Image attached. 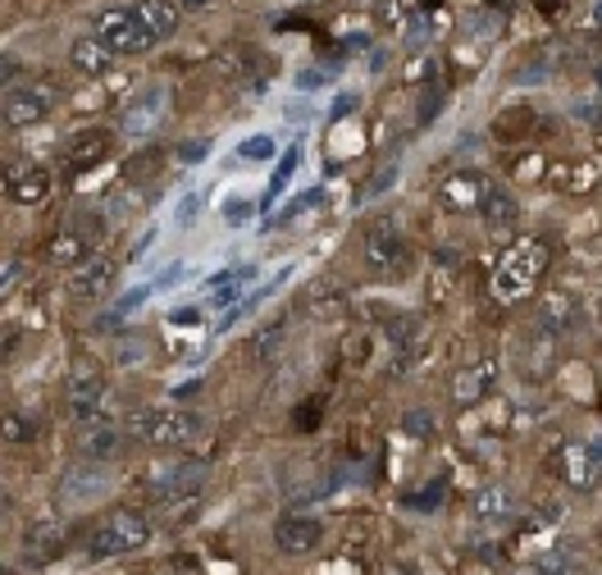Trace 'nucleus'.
I'll use <instances>...</instances> for the list:
<instances>
[{
    "mask_svg": "<svg viewBox=\"0 0 602 575\" xmlns=\"http://www.w3.org/2000/svg\"><path fill=\"white\" fill-rule=\"evenodd\" d=\"M115 357H120V366H137V361L146 357V342H142V338H128V342H120Z\"/></svg>",
    "mask_w": 602,
    "mask_h": 575,
    "instance_id": "34",
    "label": "nucleus"
},
{
    "mask_svg": "<svg viewBox=\"0 0 602 575\" xmlns=\"http://www.w3.org/2000/svg\"><path fill=\"white\" fill-rule=\"evenodd\" d=\"M206 151H210L206 142H193V146H183V151H178V161H201Z\"/></svg>",
    "mask_w": 602,
    "mask_h": 575,
    "instance_id": "38",
    "label": "nucleus"
},
{
    "mask_svg": "<svg viewBox=\"0 0 602 575\" xmlns=\"http://www.w3.org/2000/svg\"><path fill=\"white\" fill-rule=\"evenodd\" d=\"M589 28L602 37V0H593V6H589Z\"/></svg>",
    "mask_w": 602,
    "mask_h": 575,
    "instance_id": "40",
    "label": "nucleus"
},
{
    "mask_svg": "<svg viewBox=\"0 0 602 575\" xmlns=\"http://www.w3.org/2000/svg\"><path fill=\"white\" fill-rule=\"evenodd\" d=\"M557 466H561V480L580 493H593L602 484V448L593 439H567L557 452Z\"/></svg>",
    "mask_w": 602,
    "mask_h": 575,
    "instance_id": "8",
    "label": "nucleus"
},
{
    "mask_svg": "<svg viewBox=\"0 0 602 575\" xmlns=\"http://www.w3.org/2000/svg\"><path fill=\"white\" fill-rule=\"evenodd\" d=\"M110 279H115V260L110 256H92L79 265V275H73V297H96L110 288Z\"/></svg>",
    "mask_w": 602,
    "mask_h": 575,
    "instance_id": "21",
    "label": "nucleus"
},
{
    "mask_svg": "<svg viewBox=\"0 0 602 575\" xmlns=\"http://www.w3.org/2000/svg\"><path fill=\"white\" fill-rule=\"evenodd\" d=\"M516 516V489L507 484H488L475 493V503H470V521L475 525H507Z\"/></svg>",
    "mask_w": 602,
    "mask_h": 575,
    "instance_id": "15",
    "label": "nucleus"
},
{
    "mask_svg": "<svg viewBox=\"0 0 602 575\" xmlns=\"http://www.w3.org/2000/svg\"><path fill=\"white\" fill-rule=\"evenodd\" d=\"M115 489V475H110L101 462H87V466H69L55 484V507L60 512H87L96 503H105V493Z\"/></svg>",
    "mask_w": 602,
    "mask_h": 575,
    "instance_id": "6",
    "label": "nucleus"
},
{
    "mask_svg": "<svg viewBox=\"0 0 602 575\" xmlns=\"http://www.w3.org/2000/svg\"><path fill=\"white\" fill-rule=\"evenodd\" d=\"M201 311H197V306H187V311H174V325H193Z\"/></svg>",
    "mask_w": 602,
    "mask_h": 575,
    "instance_id": "42",
    "label": "nucleus"
},
{
    "mask_svg": "<svg viewBox=\"0 0 602 575\" xmlns=\"http://www.w3.org/2000/svg\"><path fill=\"white\" fill-rule=\"evenodd\" d=\"M6 439H10V443H23V439H28V425H23V415H19V411H10V415H6Z\"/></svg>",
    "mask_w": 602,
    "mask_h": 575,
    "instance_id": "37",
    "label": "nucleus"
},
{
    "mask_svg": "<svg viewBox=\"0 0 602 575\" xmlns=\"http://www.w3.org/2000/svg\"><path fill=\"white\" fill-rule=\"evenodd\" d=\"M352 96H338V105H333V120H347V114H352Z\"/></svg>",
    "mask_w": 602,
    "mask_h": 575,
    "instance_id": "41",
    "label": "nucleus"
},
{
    "mask_svg": "<svg viewBox=\"0 0 602 575\" xmlns=\"http://www.w3.org/2000/svg\"><path fill=\"white\" fill-rule=\"evenodd\" d=\"M210 484V471L201 462H174V466H156L146 480V493L156 497L160 507H183V503H197Z\"/></svg>",
    "mask_w": 602,
    "mask_h": 575,
    "instance_id": "5",
    "label": "nucleus"
},
{
    "mask_svg": "<svg viewBox=\"0 0 602 575\" xmlns=\"http://www.w3.org/2000/svg\"><path fill=\"white\" fill-rule=\"evenodd\" d=\"M242 284H251V270H229V275H219V279L206 284V301H210V306H229V301L242 292Z\"/></svg>",
    "mask_w": 602,
    "mask_h": 575,
    "instance_id": "25",
    "label": "nucleus"
},
{
    "mask_svg": "<svg viewBox=\"0 0 602 575\" xmlns=\"http://www.w3.org/2000/svg\"><path fill=\"white\" fill-rule=\"evenodd\" d=\"M150 544V521L142 512H110L96 530H92V557H128L137 548Z\"/></svg>",
    "mask_w": 602,
    "mask_h": 575,
    "instance_id": "4",
    "label": "nucleus"
},
{
    "mask_svg": "<svg viewBox=\"0 0 602 575\" xmlns=\"http://www.w3.org/2000/svg\"><path fill=\"white\" fill-rule=\"evenodd\" d=\"M6 192H10L14 206H42L51 197V174L42 165H10Z\"/></svg>",
    "mask_w": 602,
    "mask_h": 575,
    "instance_id": "13",
    "label": "nucleus"
},
{
    "mask_svg": "<svg viewBox=\"0 0 602 575\" xmlns=\"http://www.w3.org/2000/svg\"><path fill=\"white\" fill-rule=\"evenodd\" d=\"M183 275H187V265H183V260H174V265H169V270H165L160 279H150V284H156V292H165V288L183 284Z\"/></svg>",
    "mask_w": 602,
    "mask_h": 575,
    "instance_id": "36",
    "label": "nucleus"
},
{
    "mask_svg": "<svg viewBox=\"0 0 602 575\" xmlns=\"http://www.w3.org/2000/svg\"><path fill=\"white\" fill-rule=\"evenodd\" d=\"M484 192H488V183L479 178V174H457V178H447L443 183V202L447 206H457V211H479V202H484Z\"/></svg>",
    "mask_w": 602,
    "mask_h": 575,
    "instance_id": "23",
    "label": "nucleus"
},
{
    "mask_svg": "<svg viewBox=\"0 0 602 575\" xmlns=\"http://www.w3.org/2000/svg\"><path fill=\"white\" fill-rule=\"evenodd\" d=\"M120 448H124V434L110 425V420H87L83 425V434H79V452L87 456V462H110V456H120Z\"/></svg>",
    "mask_w": 602,
    "mask_h": 575,
    "instance_id": "17",
    "label": "nucleus"
},
{
    "mask_svg": "<svg viewBox=\"0 0 602 575\" xmlns=\"http://www.w3.org/2000/svg\"><path fill=\"white\" fill-rule=\"evenodd\" d=\"M479 215H484V228H488V234H507V228H516V219H520V202L511 197L507 187L488 183L484 202H479Z\"/></svg>",
    "mask_w": 602,
    "mask_h": 575,
    "instance_id": "16",
    "label": "nucleus"
},
{
    "mask_svg": "<svg viewBox=\"0 0 602 575\" xmlns=\"http://www.w3.org/2000/svg\"><path fill=\"white\" fill-rule=\"evenodd\" d=\"M14 284H19V265H14V260H6V279H0V288L14 292Z\"/></svg>",
    "mask_w": 602,
    "mask_h": 575,
    "instance_id": "39",
    "label": "nucleus"
},
{
    "mask_svg": "<svg viewBox=\"0 0 602 575\" xmlns=\"http://www.w3.org/2000/svg\"><path fill=\"white\" fill-rule=\"evenodd\" d=\"M274 156H279V142H274L270 133H251V137L238 142V161L260 165V161H274Z\"/></svg>",
    "mask_w": 602,
    "mask_h": 575,
    "instance_id": "27",
    "label": "nucleus"
},
{
    "mask_svg": "<svg viewBox=\"0 0 602 575\" xmlns=\"http://www.w3.org/2000/svg\"><path fill=\"white\" fill-rule=\"evenodd\" d=\"M51 110H55V88L51 83H10L6 88V124L10 129L46 120Z\"/></svg>",
    "mask_w": 602,
    "mask_h": 575,
    "instance_id": "9",
    "label": "nucleus"
},
{
    "mask_svg": "<svg viewBox=\"0 0 602 575\" xmlns=\"http://www.w3.org/2000/svg\"><path fill=\"white\" fill-rule=\"evenodd\" d=\"M150 297H156V284H142L137 292H128V297H120V301H115V316H133L137 306H146Z\"/></svg>",
    "mask_w": 602,
    "mask_h": 575,
    "instance_id": "32",
    "label": "nucleus"
},
{
    "mask_svg": "<svg viewBox=\"0 0 602 575\" xmlns=\"http://www.w3.org/2000/svg\"><path fill=\"white\" fill-rule=\"evenodd\" d=\"M338 79V69H311V73H297V88H320V83H333Z\"/></svg>",
    "mask_w": 602,
    "mask_h": 575,
    "instance_id": "35",
    "label": "nucleus"
},
{
    "mask_svg": "<svg viewBox=\"0 0 602 575\" xmlns=\"http://www.w3.org/2000/svg\"><path fill=\"white\" fill-rule=\"evenodd\" d=\"M197 215H201V192H183V197H178V211H174L178 228H193Z\"/></svg>",
    "mask_w": 602,
    "mask_h": 575,
    "instance_id": "30",
    "label": "nucleus"
},
{
    "mask_svg": "<svg viewBox=\"0 0 602 575\" xmlns=\"http://www.w3.org/2000/svg\"><path fill=\"white\" fill-rule=\"evenodd\" d=\"M543 265H548V247L534 243V238L507 247V256L498 260V275H494V297H498V301L530 297L534 284H539V275H543Z\"/></svg>",
    "mask_w": 602,
    "mask_h": 575,
    "instance_id": "3",
    "label": "nucleus"
},
{
    "mask_svg": "<svg viewBox=\"0 0 602 575\" xmlns=\"http://www.w3.org/2000/svg\"><path fill=\"white\" fill-rule=\"evenodd\" d=\"M178 23H183V6H178V0H133V6L96 14L92 32L115 55H142L150 47H160L165 37H174Z\"/></svg>",
    "mask_w": 602,
    "mask_h": 575,
    "instance_id": "1",
    "label": "nucleus"
},
{
    "mask_svg": "<svg viewBox=\"0 0 602 575\" xmlns=\"http://www.w3.org/2000/svg\"><path fill=\"white\" fill-rule=\"evenodd\" d=\"M434 430H438L434 411H421V407H416V411H406V415H402V434H411V439H429Z\"/></svg>",
    "mask_w": 602,
    "mask_h": 575,
    "instance_id": "29",
    "label": "nucleus"
},
{
    "mask_svg": "<svg viewBox=\"0 0 602 575\" xmlns=\"http://www.w3.org/2000/svg\"><path fill=\"white\" fill-rule=\"evenodd\" d=\"M494 379H498V366H494V361H475L470 370L457 374V383H452V398H457L461 407H466V402H479Z\"/></svg>",
    "mask_w": 602,
    "mask_h": 575,
    "instance_id": "22",
    "label": "nucleus"
},
{
    "mask_svg": "<svg viewBox=\"0 0 602 575\" xmlns=\"http://www.w3.org/2000/svg\"><path fill=\"white\" fill-rule=\"evenodd\" d=\"M320 540H324V521L311 516V512H283V516L274 521V548L288 553V557L315 553Z\"/></svg>",
    "mask_w": 602,
    "mask_h": 575,
    "instance_id": "10",
    "label": "nucleus"
},
{
    "mask_svg": "<svg viewBox=\"0 0 602 575\" xmlns=\"http://www.w3.org/2000/svg\"><path fill=\"white\" fill-rule=\"evenodd\" d=\"M23 544H28L32 557H55L60 544H64V530H60V521H37V525H28Z\"/></svg>",
    "mask_w": 602,
    "mask_h": 575,
    "instance_id": "24",
    "label": "nucleus"
},
{
    "mask_svg": "<svg viewBox=\"0 0 602 575\" xmlns=\"http://www.w3.org/2000/svg\"><path fill=\"white\" fill-rule=\"evenodd\" d=\"M115 60H120V55L110 51L96 32H83V37H73V42H69V64L79 69V73H87V79H101V73H110V69H115Z\"/></svg>",
    "mask_w": 602,
    "mask_h": 575,
    "instance_id": "14",
    "label": "nucleus"
},
{
    "mask_svg": "<svg viewBox=\"0 0 602 575\" xmlns=\"http://www.w3.org/2000/svg\"><path fill=\"white\" fill-rule=\"evenodd\" d=\"M51 260L55 265H83L87 260V238L83 234H60L51 243Z\"/></svg>",
    "mask_w": 602,
    "mask_h": 575,
    "instance_id": "28",
    "label": "nucleus"
},
{
    "mask_svg": "<svg viewBox=\"0 0 602 575\" xmlns=\"http://www.w3.org/2000/svg\"><path fill=\"white\" fill-rule=\"evenodd\" d=\"M105 379L101 374H92V370H79V374H69V383H64V407H69V415L79 420V425H87V420H101L105 415Z\"/></svg>",
    "mask_w": 602,
    "mask_h": 575,
    "instance_id": "11",
    "label": "nucleus"
},
{
    "mask_svg": "<svg viewBox=\"0 0 602 575\" xmlns=\"http://www.w3.org/2000/svg\"><path fill=\"white\" fill-rule=\"evenodd\" d=\"M516 575H552V571H548V566H543V562H539V566H520V571H516Z\"/></svg>",
    "mask_w": 602,
    "mask_h": 575,
    "instance_id": "43",
    "label": "nucleus"
},
{
    "mask_svg": "<svg viewBox=\"0 0 602 575\" xmlns=\"http://www.w3.org/2000/svg\"><path fill=\"white\" fill-rule=\"evenodd\" d=\"M128 434L150 448H187L206 434V415L193 407H142L128 415Z\"/></svg>",
    "mask_w": 602,
    "mask_h": 575,
    "instance_id": "2",
    "label": "nucleus"
},
{
    "mask_svg": "<svg viewBox=\"0 0 602 575\" xmlns=\"http://www.w3.org/2000/svg\"><path fill=\"white\" fill-rule=\"evenodd\" d=\"M361 260H365V270L370 275H402L406 270V260H411V247L402 238V228L393 219H380V224H370V234L361 243Z\"/></svg>",
    "mask_w": 602,
    "mask_h": 575,
    "instance_id": "7",
    "label": "nucleus"
},
{
    "mask_svg": "<svg viewBox=\"0 0 602 575\" xmlns=\"http://www.w3.org/2000/svg\"><path fill=\"white\" fill-rule=\"evenodd\" d=\"M283 348H288V320H274V325H266V329L251 333L247 357H251L256 366H274V361L283 357Z\"/></svg>",
    "mask_w": 602,
    "mask_h": 575,
    "instance_id": "20",
    "label": "nucleus"
},
{
    "mask_svg": "<svg viewBox=\"0 0 602 575\" xmlns=\"http://www.w3.org/2000/svg\"><path fill=\"white\" fill-rule=\"evenodd\" d=\"M251 215H256V206H251L247 197H233L229 206H224V224H233V228H242Z\"/></svg>",
    "mask_w": 602,
    "mask_h": 575,
    "instance_id": "33",
    "label": "nucleus"
},
{
    "mask_svg": "<svg viewBox=\"0 0 602 575\" xmlns=\"http://www.w3.org/2000/svg\"><path fill=\"white\" fill-rule=\"evenodd\" d=\"M534 325H543L548 333H567V329H575V325H580V306H575V297H567V292H548L543 306H539V320H534Z\"/></svg>",
    "mask_w": 602,
    "mask_h": 575,
    "instance_id": "19",
    "label": "nucleus"
},
{
    "mask_svg": "<svg viewBox=\"0 0 602 575\" xmlns=\"http://www.w3.org/2000/svg\"><path fill=\"white\" fill-rule=\"evenodd\" d=\"M105 146H110L105 133H83V137H73V146L64 151V161H69V165H92V161L105 156Z\"/></svg>",
    "mask_w": 602,
    "mask_h": 575,
    "instance_id": "26",
    "label": "nucleus"
},
{
    "mask_svg": "<svg viewBox=\"0 0 602 575\" xmlns=\"http://www.w3.org/2000/svg\"><path fill=\"white\" fill-rule=\"evenodd\" d=\"M552 357H557V333H548L543 325H534L530 333H525V342H520V370L530 374V379H539V374L552 370Z\"/></svg>",
    "mask_w": 602,
    "mask_h": 575,
    "instance_id": "18",
    "label": "nucleus"
},
{
    "mask_svg": "<svg viewBox=\"0 0 602 575\" xmlns=\"http://www.w3.org/2000/svg\"><path fill=\"white\" fill-rule=\"evenodd\" d=\"M165 101H169V88L165 83H150L146 92H137L133 101H128V110H124V120H120V129H124V137H146L150 129H156L160 120H165Z\"/></svg>",
    "mask_w": 602,
    "mask_h": 575,
    "instance_id": "12",
    "label": "nucleus"
},
{
    "mask_svg": "<svg viewBox=\"0 0 602 575\" xmlns=\"http://www.w3.org/2000/svg\"><path fill=\"white\" fill-rule=\"evenodd\" d=\"M438 503H443V484H429L425 493H411V497H406L411 512H438Z\"/></svg>",
    "mask_w": 602,
    "mask_h": 575,
    "instance_id": "31",
    "label": "nucleus"
}]
</instances>
